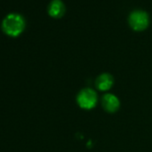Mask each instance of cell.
Returning a JSON list of instances; mask_svg holds the SVG:
<instances>
[{"mask_svg": "<svg viewBox=\"0 0 152 152\" xmlns=\"http://www.w3.org/2000/svg\"><path fill=\"white\" fill-rule=\"evenodd\" d=\"M26 26L24 17L18 13L7 15L1 23L2 31L10 37H17L23 33Z\"/></svg>", "mask_w": 152, "mask_h": 152, "instance_id": "obj_1", "label": "cell"}, {"mask_svg": "<svg viewBox=\"0 0 152 152\" xmlns=\"http://www.w3.org/2000/svg\"><path fill=\"white\" fill-rule=\"evenodd\" d=\"M128 23L135 31H142L149 25V16L143 10H133L128 16Z\"/></svg>", "mask_w": 152, "mask_h": 152, "instance_id": "obj_2", "label": "cell"}, {"mask_svg": "<svg viewBox=\"0 0 152 152\" xmlns=\"http://www.w3.org/2000/svg\"><path fill=\"white\" fill-rule=\"evenodd\" d=\"M76 101L81 108L91 110L94 108L98 103V94L94 90L91 88H85L78 93Z\"/></svg>", "mask_w": 152, "mask_h": 152, "instance_id": "obj_3", "label": "cell"}, {"mask_svg": "<svg viewBox=\"0 0 152 152\" xmlns=\"http://www.w3.org/2000/svg\"><path fill=\"white\" fill-rule=\"evenodd\" d=\"M101 104H102L104 110L108 113H115L120 107V101L118 98L112 93L105 94L102 97Z\"/></svg>", "mask_w": 152, "mask_h": 152, "instance_id": "obj_4", "label": "cell"}, {"mask_svg": "<svg viewBox=\"0 0 152 152\" xmlns=\"http://www.w3.org/2000/svg\"><path fill=\"white\" fill-rule=\"evenodd\" d=\"M65 6L62 0H52L48 7V15L55 19L63 17L65 14Z\"/></svg>", "mask_w": 152, "mask_h": 152, "instance_id": "obj_5", "label": "cell"}, {"mask_svg": "<svg viewBox=\"0 0 152 152\" xmlns=\"http://www.w3.org/2000/svg\"><path fill=\"white\" fill-rule=\"evenodd\" d=\"M95 85L97 89L100 91H107L112 88L114 85V78L110 73L104 72L98 76L96 79Z\"/></svg>", "mask_w": 152, "mask_h": 152, "instance_id": "obj_6", "label": "cell"}]
</instances>
